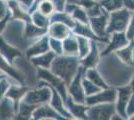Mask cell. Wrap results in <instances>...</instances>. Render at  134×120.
<instances>
[{"label": "cell", "mask_w": 134, "mask_h": 120, "mask_svg": "<svg viewBox=\"0 0 134 120\" xmlns=\"http://www.w3.org/2000/svg\"><path fill=\"white\" fill-rule=\"evenodd\" d=\"M81 66L79 56L71 55H57L50 67V70L65 81L67 86L74 78V76L78 72L79 67Z\"/></svg>", "instance_id": "1"}, {"label": "cell", "mask_w": 134, "mask_h": 120, "mask_svg": "<svg viewBox=\"0 0 134 120\" xmlns=\"http://www.w3.org/2000/svg\"><path fill=\"white\" fill-rule=\"evenodd\" d=\"M52 97V89L45 81L38 79L37 85L32 89L29 88L23 97L22 101L34 106H40L50 102Z\"/></svg>", "instance_id": "2"}, {"label": "cell", "mask_w": 134, "mask_h": 120, "mask_svg": "<svg viewBox=\"0 0 134 120\" xmlns=\"http://www.w3.org/2000/svg\"><path fill=\"white\" fill-rule=\"evenodd\" d=\"M132 16V11L127 8H121L109 13L107 33L110 35L114 32H125Z\"/></svg>", "instance_id": "3"}, {"label": "cell", "mask_w": 134, "mask_h": 120, "mask_svg": "<svg viewBox=\"0 0 134 120\" xmlns=\"http://www.w3.org/2000/svg\"><path fill=\"white\" fill-rule=\"evenodd\" d=\"M37 69V78L45 81L48 85L54 88L55 90L59 92L63 100L68 96V90H67V84L65 81L60 78L59 76L54 74L50 69H43V68H36Z\"/></svg>", "instance_id": "4"}, {"label": "cell", "mask_w": 134, "mask_h": 120, "mask_svg": "<svg viewBox=\"0 0 134 120\" xmlns=\"http://www.w3.org/2000/svg\"><path fill=\"white\" fill-rule=\"evenodd\" d=\"M84 70L85 69L81 65L78 69V72L74 76V78L71 80L69 85L67 86L68 95L72 98L74 101L78 103H85V100H86V94L84 91L83 83H82V80L84 77Z\"/></svg>", "instance_id": "5"}, {"label": "cell", "mask_w": 134, "mask_h": 120, "mask_svg": "<svg viewBox=\"0 0 134 120\" xmlns=\"http://www.w3.org/2000/svg\"><path fill=\"white\" fill-rule=\"evenodd\" d=\"M116 113L115 103H100L88 106L87 119L91 120H107L111 119Z\"/></svg>", "instance_id": "6"}, {"label": "cell", "mask_w": 134, "mask_h": 120, "mask_svg": "<svg viewBox=\"0 0 134 120\" xmlns=\"http://www.w3.org/2000/svg\"><path fill=\"white\" fill-rule=\"evenodd\" d=\"M109 13L105 12L102 15L89 18V25L95 34L97 35L105 44L109 41V34L107 33Z\"/></svg>", "instance_id": "7"}, {"label": "cell", "mask_w": 134, "mask_h": 120, "mask_svg": "<svg viewBox=\"0 0 134 120\" xmlns=\"http://www.w3.org/2000/svg\"><path fill=\"white\" fill-rule=\"evenodd\" d=\"M128 38L126 37L125 32H114L109 35V41L106 43V46L103 50H101V56L109 55L112 52H116L117 50L123 48L128 44Z\"/></svg>", "instance_id": "8"}, {"label": "cell", "mask_w": 134, "mask_h": 120, "mask_svg": "<svg viewBox=\"0 0 134 120\" xmlns=\"http://www.w3.org/2000/svg\"><path fill=\"white\" fill-rule=\"evenodd\" d=\"M116 97H117V90L108 87V88L101 89L100 91H98L95 94L86 96L85 103L88 106L100 104V103H115Z\"/></svg>", "instance_id": "9"}, {"label": "cell", "mask_w": 134, "mask_h": 120, "mask_svg": "<svg viewBox=\"0 0 134 120\" xmlns=\"http://www.w3.org/2000/svg\"><path fill=\"white\" fill-rule=\"evenodd\" d=\"M102 42L91 40V48L89 52L80 59V63L83 66L84 69L88 68H96L98 63L100 61L101 50L99 49V44Z\"/></svg>", "instance_id": "10"}, {"label": "cell", "mask_w": 134, "mask_h": 120, "mask_svg": "<svg viewBox=\"0 0 134 120\" xmlns=\"http://www.w3.org/2000/svg\"><path fill=\"white\" fill-rule=\"evenodd\" d=\"M132 89L130 86H123L117 89V97L115 100V107L116 112L119 115H121L124 119H126L128 116L126 113V107L131 95H132Z\"/></svg>", "instance_id": "11"}, {"label": "cell", "mask_w": 134, "mask_h": 120, "mask_svg": "<svg viewBox=\"0 0 134 120\" xmlns=\"http://www.w3.org/2000/svg\"><path fill=\"white\" fill-rule=\"evenodd\" d=\"M49 35L45 34L41 36L37 40L33 41L31 45L28 46V48L25 51V57L27 59H30L31 57L37 56L39 54L45 53V52L50 50V44H49Z\"/></svg>", "instance_id": "12"}, {"label": "cell", "mask_w": 134, "mask_h": 120, "mask_svg": "<svg viewBox=\"0 0 134 120\" xmlns=\"http://www.w3.org/2000/svg\"><path fill=\"white\" fill-rule=\"evenodd\" d=\"M8 8L11 14V20H19L22 22H31V14L17 0H8Z\"/></svg>", "instance_id": "13"}, {"label": "cell", "mask_w": 134, "mask_h": 120, "mask_svg": "<svg viewBox=\"0 0 134 120\" xmlns=\"http://www.w3.org/2000/svg\"><path fill=\"white\" fill-rule=\"evenodd\" d=\"M32 119L34 120H42V119H55V120H61L66 119L63 117L57 110L53 108L49 103L43 104L37 106L36 109L34 110Z\"/></svg>", "instance_id": "14"}, {"label": "cell", "mask_w": 134, "mask_h": 120, "mask_svg": "<svg viewBox=\"0 0 134 120\" xmlns=\"http://www.w3.org/2000/svg\"><path fill=\"white\" fill-rule=\"evenodd\" d=\"M64 103L68 112L72 116V119H87L88 105H86L85 103H78L74 101L69 95L65 99Z\"/></svg>", "instance_id": "15"}, {"label": "cell", "mask_w": 134, "mask_h": 120, "mask_svg": "<svg viewBox=\"0 0 134 120\" xmlns=\"http://www.w3.org/2000/svg\"><path fill=\"white\" fill-rule=\"evenodd\" d=\"M0 54L11 65H14V62L17 58L22 56V52L18 48L9 44L2 35H0Z\"/></svg>", "instance_id": "16"}, {"label": "cell", "mask_w": 134, "mask_h": 120, "mask_svg": "<svg viewBox=\"0 0 134 120\" xmlns=\"http://www.w3.org/2000/svg\"><path fill=\"white\" fill-rule=\"evenodd\" d=\"M0 70L8 75V77L12 78L15 82L22 84V85H26L24 75L14 65H11L1 54H0Z\"/></svg>", "instance_id": "17"}, {"label": "cell", "mask_w": 134, "mask_h": 120, "mask_svg": "<svg viewBox=\"0 0 134 120\" xmlns=\"http://www.w3.org/2000/svg\"><path fill=\"white\" fill-rule=\"evenodd\" d=\"M72 33V29L61 22H51L47 30V34L49 35V37L60 40L65 39L67 36Z\"/></svg>", "instance_id": "18"}, {"label": "cell", "mask_w": 134, "mask_h": 120, "mask_svg": "<svg viewBox=\"0 0 134 120\" xmlns=\"http://www.w3.org/2000/svg\"><path fill=\"white\" fill-rule=\"evenodd\" d=\"M29 90V87L27 85H22V84H11L9 89L6 92V97L10 98L12 101L14 102L15 108H16V112L19 103L22 101L23 97L25 96V94L27 93Z\"/></svg>", "instance_id": "19"}, {"label": "cell", "mask_w": 134, "mask_h": 120, "mask_svg": "<svg viewBox=\"0 0 134 120\" xmlns=\"http://www.w3.org/2000/svg\"><path fill=\"white\" fill-rule=\"evenodd\" d=\"M56 56L57 55L54 52L49 50V51L39 54L37 56L31 57L29 59V61H30V63H32V65L36 68L50 69L52 62H53V60Z\"/></svg>", "instance_id": "20"}, {"label": "cell", "mask_w": 134, "mask_h": 120, "mask_svg": "<svg viewBox=\"0 0 134 120\" xmlns=\"http://www.w3.org/2000/svg\"><path fill=\"white\" fill-rule=\"evenodd\" d=\"M64 11L69 13L73 19L77 22L89 23V16L82 6L74 4V3H67Z\"/></svg>", "instance_id": "21"}, {"label": "cell", "mask_w": 134, "mask_h": 120, "mask_svg": "<svg viewBox=\"0 0 134 120\" xmlns=\"http://www.w3.org/2000/svg\"><path fill=\"white\" fill-rule=\"evenodd\" d=\"M16 108L10 98L4 97L0 100V119H15Z\"/></svg>", "instance_id": "22"}, {"label": "cell", "mask_w": 134, "mask_h": 120, "mask_svg": "<svg viewBox=\"0 0 134 120\" xmlns=\"http://www.w3.org/2000/svg\"><path fill=\"white\" fill-rule=\"evenodd\" d=\"M73 33L79 36H83L86 37L90 40H95V41H99V42H103L102 40L95 34L93 30L89 25V23H81V22H75V26L72 29ZM104 43V42H103Z\"/></svg>", "instance_id": "23"}, {"label": "cell", "mask_w": 134, "mask_h": 120, "mask_svg": "<svg viewBox=\"0 0 134 120\" xmlns=\"http://www.w3.org/2000/svg\"><path fill=\"white\" fill-rule=\"evenodd\" d=\"M48 29L40 28L32 22H25L24 26V37L30 41H35L41 36L47 34Z\"/></svg>", "instance_id": "24"}, {"label": "cell", "mask_w": 134, "mask_h": 120, "mask_svg": "<svg viewBox=\"0 0 134 120\" xmlns=\"http://www.w3.org/2000/svg\"><path fill=\"white\" fill-rule=\"evenodd\" d=\"M62 44H63V54L78 56V40L77 36L74 33L70 34L65 39L62 40Z\"/></svg>", "instance_id": "25"}, {"label": "cell", "mask_w": 134, "mask_h": 120, "mask_svg": "<svg viewBox=\"0 0 134 120\" xmlns=\"http://www.w3.org/2000/svg\"><path fill=\"white\" fill-rule=\"evenodd\" d=\"M116 55L122 60L123 62L127 64L134 63V40L130 41L126 46L119 49L115 52Z\"/></svg>", "instance_id": "26"}, {"label": "cell", "mask_w": 134, "mask_h": 120, "mask_svg": "<svg viewBox=\"0 0 134 120\" xmlns=\"http://www.w3.org/2000/svg\"><path fill=\"white\" fill-rule=\"evenodd\" d=\"M84 76H85L87 79H89L91 82H93L94 84H96L97 86H99L102 89L109 87V85L104 81L103 77L101 76V74L99 73V71L96 68L85 69V70H84Z\"/></svg>", "instance_id": "27"}, {"label": "cell", "mask_w": 134, "mask_h": 120, "mask_svg": "<svg viewBox=\"0 0 134 120\" xmlns=\"http://www.w3.org/2000/svg\"><path fill=\"white\" fill-rule=\"evenodd\" d=\"M37 106L30 105L28 103L21 101L19 103V106L17 109L16 115H15V119H32V115H33L34 110L36 109Z\"/></svg>", "instance_id": "28"}, {"label": "cell", "mask_w": 134, "mask_h": 120, "mask_svg": "<svg viewBox=\"0 0 134 120\" xmlns=\"http://www.w3.org/2000/svg\"><path fill=\"white\" fill-rule=\"evenodd\" d=\"M50 22H61L66 24L67 26H69L71 29L75 26V20L72 18V16L67 13L66 11L62 12H55L52 16L50 17Z\"/></svg>", "instance_id": "29"}, {"label": "cell", "mask_w": 134, "mask_h": 120, "mask_svg": "<svg viewBox=\"0 0 134 120\" xmlns=\"http://www.w3.org/2000/svg\"><path fill=\"white\" fill-rule=\"evenodd\" d=\"M31 22L34 23L36 26H38L40 28L48 29L50 25V17L46 16L44 14H42L37 9L31 13Z\"/></svg>", "instance_id": "30"}, {"label": "cell", "mask_w": 134, "mask_h": 120, "mask_svg": "<svg viewBox=\"0 0 134 120\" xmlns=\"http://www.w3.org/2000/svg\"><path fill=\"white\" fill-rule=\"evenodd\" d=\"M98 2L102 6V8L108 13L123 8L122 0H98Z\"/></svg>", "instance_id": "31"}, {"label": "cell", "mask_w": 134, "mask_h": 120, "mask_svg": "<svg viewBox=\"0 0 134 120\" xmlns=\"http://www.w3.org/2000/svg\"><path fill=\"white\" fill-rule=\"evenodd\" d=\"M76 36L78 40V56L81 59L89 52L91 48V40L83 36H79V35H76Z\"/></svg>", "instance_id": "32"}, {"label": "cell", "mask_w": 134, "mask_h": 120, "mask_svg": "<svg viewBox=\"0 0 134 120\" xmlns=\"http://www.w3.org/2000/svg\"><path fill=\"white\" fill-rule=\"evenodd\" d=\"M36 9L41 12L42 14L48 16V17H51L56 12L54 5H53L51 0H41L39 3L37 4Z\"/></svg>", "instance_id": "33"}, {"label": "cell", "mask_w": 134, "mask_h": 120, "mask_svg": "<svg viewBox=\"0 0 134 120\" xmlns=\"http://www.w3.org/2000/svg\"><path fill=\"white\" fill-rule=\"evenodd\" d=\"M82 83H83L84 91H85L86 96H89V95L95 94V93H97V92L100 91L101 89H102V88H100L99 86H97L96 84H94L93 82H91L89 79H87L85 76L83 77Z\"/></svg>", "instance_id": "34"}, {"label": "cell", "mask_w": 134, "mask_h": 120, "mask_svg": "<svg viewBox=\"0 0 134 120\" xmlns=\"http://www.w3.org/2000/svg\"><path fill=\"white\" fill-rule=\"evenodd\" d=\"M49 44H50V50L54 52L56 55H62V54H63V44H62V40L50 37V39H49Z\"/></svg>", "instance_id": "35"}, {"label": "cell", "mask_w": 134, "mask_h": 120, "mask_svg": "<svg viewBox=\"0 0 134 120\" xmlns=\"http://www.w3.org/2000/svg\"><path fill=\"white\" fill-rule=\"evenodd\" d=\"M11 84L12 83L7 77H4L0 80V100L6 96V92L9 89Z\"/></svg>", "instance_id": "36"}, {"label": "cell", "mask_w": 134, "mask_h": 120, "mask_svg": "<svg viewBox=\"0 0 134 120\" xmlns=\"http://www.w3.org/2000/svg\"><path fill=\"white\" fill-rule=\"evenodd\" d=\"M125 34L129 41L134 40V14H132V16H131V19H130L128 26L125 31Z\"/></svg>", "instance_id": "37"}, {"label": "cell", "mask_w": 134, "mask_h": 120, "mask_svg": "<svg viewBox=\"0 0 134 120\" xmlns=\"http://www.w3.org/2000/svg\"><path fill=\"white\" fill-rule=\"evenodd\" d=\"M9 13H10V11H9V8H8L7 1L0 0V20L5 18Z\"/></svg>", "instance_id": "38"}, {"label": "cell", "mask_w": 134, "mask_h": 120, "mask_svg": "<svg viewBox=\"0 0 134 120\" xmlns=\"http://www.w3.org/2000/svg\"><path fill=\"white\" fill-rule=\"evenodd\" d=\"M56 12H62L65 10V6L67 4V0H51Z\"/></svg>", "instance_id": "39"}, {"label": "cell", "mask_w": 134, "mask_h": 120, "mask_svg": "<svg viewBox=\"0 0 134 120\" xmlns=\"http://www.w3.org/2000/svg\"><path fill=\"white\" fill-rule=\"evenodd\" d=\"M126 113H127V116H131L134 114V92L132 93L128 101L127 107H126Z\"/></svg>", "instance_id": "40"}, {"label": "cell", "mask_w": 134, "mask_h": 120, "mask_svg": "<svg viewBox=\"0 0 134 120\" xmlns=\"http://www.w3.org/2000/svg\"><path fill=\"white\" fill-rule=\"evenodd\" d=\"M9 20H11V14H10V13H9L5 18H3V19L0 20V35H1V33L5 30L6 25H7V23L9 22Z\"/></svg>", "instance_id": "41"}, {"label": "cell", "mask_w": 134, "mask_h": 120, "mask_svg": "<svg viewBox=\"0 0 134 120\" xmlns=\"http://www.w3.org/2000/svg\"><path fill=\"white\" fill-rule=\"evenodd\" d=\"M17 1L20 2V3L27 9L28 11H29V9L34 5V3H35L36 0H17Z\"/></svg>", "instance_id": "42"}, {"label": "cell", "mask_w": 134, "mask_h": 120, "mask_svg": "<svg viewBox=\"0 0 134 120\" xmlns=\"http://www.w3.org/2000/svg\"><path fill=\"white\" fill-rule=\"evenodd\" d=\"M123 6L130 11H134V0H122Z\"/></svg>", "instance_id": "43"}, {"label": "cell", "mask_w": 134, "mask_h": 120, "mask_svg": "<svg viewBox=\"0 0 134 120\" xmlns=\"http://www.w3.org/2000/svg\"><path fill=\"white\" fill-rule=\"evenodd\" d=\"M40 1H41V0H36V1H35V3H34V5L32 6V7L30 8V9H29V13H30V14H31V13H32V12H33V11H35V10H36V7H37V4L39 3Z\"/></svg>", "instance_id": "44"}, {"label": "cell", "mask_w": 134, "mask_h": 120, "mask_svg": "<svg viewBox=\"0 0 134 120\" xmlns=\"http://www.w3.org/2000/svg\"><path fill=\"white\" fill-rule=\"evenodd\" d=\"M129 86L131 87L132 91L134 92V74H133V77H132V79H131V81H130V84H129Z\"/></svg>", "instance_id": "45"}, {"label": "cell", "mask_w": 134, "mask_h": 120, "mask_svg": "<svg viewBox=\"0 0 134 120\" xmlns=\"http://www.w3.org/2000/svg\"><path fill=\"white\" fill-rule=\"evenodd\" d=\"M80 0H67V3H74V4H78Z\"/></svg>", "instance_id": "46"}, {"label": "cell", "mask_w": 134, "mask_h": 120, "mask_svg": "<svg viewBox=\"0 0 134 120\" xmlns=\"http://www.w3.org/2000/svg\"><path fill=\"white\" fill-rule=\"evenodd\" d=\"M4 77H6V74H5V73H3V72H1V71H0V80L2 79V78H4Z\"/></svg>", "instance_id": "47"}, {"label": "cell", "mask_w": 134, "mask_h": 120, "mask_svg": "<svg viewBox=\"0 0 134 120\" xmlns=\"http://www.w3.org/2000/svg\"><path fill=\"white\" fill-rule=\"evenodd\" d=\"M4 1H8V0H4Z\"/></svg>", "instance_id": "48"}, {"label": "cell", "mask_w": 134, "mask_h": 120, "mask_svg": "<svg viewBox=\"0 0 134 120\" xmlns=\"http://www.w3.org/2000/svg\"><path fill=\"white\" fill-rule=\"evenodd\" d=\"M96 1H98V0H96Z\"/></svg>", "instance_id": "49"}]
</instances>
